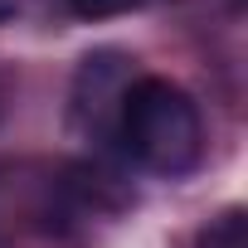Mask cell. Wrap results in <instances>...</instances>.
Returning a JSON list of instances; mask_svg holds the SVG:
<instances>
[{
    "mask_svg": "<svg viewBox=\"0 0 248 248\" xmlns=\"http://www.w3.org/2000/svg\"><path fill=\"white\" fill-rule=\"evenodd\" d=\"M132 190L102 161H0V248L78 243L88 224L117 219Z\"/></svg>",
    "mask_w": 248,
    "mask_h": 248,
    "instance_id": "6da1fadb",
    "label": "cell"
},
{
    "mask_svg": "<svg viewBox=\"0 0 248 248\" xmlns=\"http://www.w3.org/2000/svg\"><path fill=\"white\" fill-rule=\"evenodd\" d=\"M112 146L146 175L180 180L204 161V117L200 102L161 73H137L122 93Z\"/></svg>",
    "mask_w": 248,
    "mask_h": 248,
    "instance_id": "7a4b0ae2",
    "label": "cell"
},
{
    "mask_svg": "<svg viewBox=\"0 0 248 248\" xmlns=\"http://www.w3.org/2000/svg\"><path fill=\"white\" fill-rule=\"evenodd\" d=\"M132 59L117 54V49H102V54H88L78 78H73V122L93 137V141H112V127H117V107H122V93L132 83Z\"/></svg>",
    "mask_w": 248,
    "mask_h": 248,
    "instance_id": "3957f363",
    "label": "cell"
},
{
    "mask_svg": "<svg viewBox=\"0 0 248 248\" xmlns=\"http://www.w3.org/2000/svg\"><path fill=\"white\" fill-rule=\"evenodd\" d=\"M195 248H248V209L224 204L219 214H209L195 233Z\"/></svg>",
    "mask_w": 248,
    "mask_h": 248,
    "instance_id": "277c9868",
    "label": "cell"
},
{
    "mask_svg": "<svg viewBox=\"0 0 248 248\" xmlns=\"http://www.w3.org/2000/svg\"><path fill=\"white\" fill-rule=\"evenodd\" d=\"M63 5L78 20H117V15H132L141 0H63Z\"/></svg>",
    "mask_w": 248,
    "mask_h": 248,
    "instance_id": "5b68a950",
    "label": "cell"
},
{
    "mask_svg": "<svg viewBox=\"0 0 248 248\" xmlns=\"http://www.w3.org/2000/svg\"><path fill=\"white\" fill-rule=\"evenodd\" d=\"M5 107H10V88H5V78H0V122H5Z\"/></svg>",
    "mask_w": 248,
    "mask_h": 248,
    "instance_id": "8992f818",
    "label": "cell"
},
{
    "mask_svg": "<svg viewBox=\"0 0 248 248\" xmlns=\"http://www.w3.org/2000/svg\"><path fill=\"white\" fill-rule=\"evenodd\" d=\"M5 15H15V0H0V20H5Z\"/></svg>",
    "mask_w": 248,
    "mask_h": 248,
    "instance_id": "52a82bcc",
    "label": "cell"
}]
</instances>
